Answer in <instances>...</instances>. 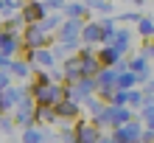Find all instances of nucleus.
Here are the masks:
<instances>
[{
  "instance_id": "nucleus-6",
  "label": "nucleus",
  "mask_w": 154,
  "mask_h": 143,
  "mask_svg": "<svg viewBox=\"0 0 154 143\" xmlns=\"http://www.w3.org/2000/svg\"><path fill=\"white\" fill-rule=\"evenodd\" d=\"M62 11L67 14V20H84V14H87V6L84 3H67Z\"/></svg>"
},
{
  "instance_id": "nucleus-19",
  "label": "nucleus",
  "mask_w": 154,
  "mask_h": 143,
  "mask_svg": "<svg viewBox=\"0 0 154 143\" xmlns=\"http://www.w3.org/2000/svg\"><path fill=\"white\" fill-rule=\"evenodd\" d=\"M98 11H101V14H109L112 6H109V3H101V6H98Z\"/></svg>"
},
{
  "instance_id": "nucleus-15",
  "label": "nucleus",
  "mask_w": 154,
  "mask_h": 143,
  "mask_svg": "<svg viewBox=\"0 0 154 143\" xmlns=\"http://www.w3.org/2000/svg\"><path fill=\"white\" fill-rule=\"evenodd\" d=\"M59 112L62 115H70V112H76V107H70V101H62L59 104Z\"/></svg>"
},
{
  "instance_id": "nucleus-5",
  "label": "nucleus",
  "mask_w": 154,
  "mask_h": 143,
  "mask_svg": "<svg viewBox=\"0 0 154 143\" xmlns=\"http://www.w3.org/2000/svg\"><path fill=\"white\" fill-rule=\"evenodd\" d=\"M81 39H84V42H101V39H106L101 23H87V25H84V34H81Z\"/></svg>"
},
{
  "instance_id": "nucleus-17",
  "label": "nucleus",
  "mask_w": 154,
  "mask_h": 143,
  "mask_svg": "<svg viewBox=\"0 0 154 143\" xmlns=\"http://www.w3.org/2000/svg\"><path fill=\"white\" fill-rule=\"evenodd\" d=\"M140 56H151V59H154V45H151V42L143 45V53H140Z\"/></svg>"
},
{
  "instance_id": "nucleus-14",
  "label": "nucleus",
  "mask_w": 154,
  "mask_h": 143,
  "mask_svg": "<svg viewBox=\"0 0 154 143\" xmlns=\"http://www.w3.org/2000/svg\"><path fill=\"white\" fill-rule=\"evenodd\" d=\"M11 70H14V73H28V62H14V65H11Z\"/></svg>"
},
{
  "instance_id": "nucleus-4",
  "label": "nucleus",
  "mask_w": 154,
  "mask_h": 143,
  "mask_svg": "<svg viewBox=\"0 0 154 143\" xmlns=\"http://www.w3.org/2000/svg\"><path fill=\"white\" fill-rule=\"evenodd\" d=\"M23 42L17 39L14 31H0V53H6V56H11V53L20 48Z\"/></svg>"
},
{
  "instance_id": "nucleus-16",
  "label": "nucleus",
  "mask_w": 154,
  "mask_h": 143,
  "mask_svg": "<svg viewBox=\"0 0 154 143\" xmlns=\"http://www.w3.org/2000/svg\"><path fill=\"white\" fill-rule=\"evenodd\" d=\"M118 82H121V87H132V84H134V76H132V73H126V76L118 79Z\"/></svg>"
},
{
  "instance_id": "nucleus-11",
  "label": "nucleus",
  "mask_w": 154,
  "mask_h": 143,
  "mask_svg": "<svg viewBox=\"0 0 154 143\" xmlns=\"http://www.w3.org/2000/svg\"><path fill=\"white\" fill-rule=\"evenodd\" d=\"M39 25H42V31L48 34V31H56V28H62V25H65V20H62L59 14H53V17H45V20H42Z\"/></svg>"
},
{
  "instance_id": "nucleus-1",
  "label": "nucleus",
  "mask_w": 154,
  "mask_h": 143,
  "mask_svg": "<svg viewBox=\"0 0 154 143\" xmlns=\"http://www.w3.org/2000/svg\"><path fill=\"white\" fill-rule=\"evenodd\" d=\"M23 45L28 48V51H39L48 45V34L42 31V25H25V31H23Z\"/></svg>"
},
{
  "instance_id": "nucleus-18",
  "label": "nucleus",
  "mask_w": 154,
  "mask_h": 143,
  "mask_svg": "<svg viewBox=\"0 0 154 143\" xmlns=\"http://www.w3.org/2000/svg\"><path fill=\"white\" fill-rule=\"evenodd\" d=\"M0 67H11V56H6V53H0Z\"/></svg>"
},
{
  "instance_id": "nucleus-20",
  "label": "nucleus",
  "mask_w": 154,
  "mask_h": 143,
  "mask_svg": "<svg viewBox=\"0 0 154 143\" xmlns=\"http://www.w3.org/2000/svg\"><path fill=\"white\" fill-rule=\"evenodd\" d=\"M101 3H106V0H84V6H95V8L101 6Z\"/></svg>"
},
{
  "instance_id": "nucleus-10",
  "label": "nucleus",
  "mask_w": 154,
  "mask_h": 143,
  "mask_svg": "<svg viewBox=\"0 0 154 143\" xmlns=\"http://www.w3.org/2000/svg\"><path fill=\"white\" fill-rule=\"evenodd\" d=\"M137 34L143 39H151L154 37V17H143V20L137 23Z\"/></svg>"
},
{
  "instance_id": "nucleus-7",
  "label": "nucleus",
  "mask_w": 154,
  "mask_h": 143,
  "mask_svg": "<svg viewBox=\"0 0 154 143\" xmlns=\"http://www.w3.org/2000/svg\"><path fill=\"white\" fill-rule=\"evenodd\" d=\"M129 39H132V34L121 28V31H115V37H112V48H118V53H123L126 48H129Z\"/></svg>"
},
{
  "instance_id": "nucleus-8",
  "label": "nucleus",
  "mask_w": 154,
  "mask_h": 143,
  "mask_svg": "<svg viewBox=\"0 0 154 143\" xmlns=\"http://www.w3.org/2000/svg\"><path fill=\"white\" fill-rule=\"evenodd\" d=\"M34 59H37L39 65H45V67H53V62H56V53L48 51V48H39V51H34Z\"/></svg>"
},
{
  "instance_id": "nucleus-9",
  "label": "nucleus",
  "mask_w": 154,
  "mask_h": 143,
  "mask_svg": "<svg viewBox=\"0 0 154 143\" xmlns=\"http://www.w3.org/2000/svg\"><path fill=\"white\" fill-rule=\"evenodd\" d=\"M98 59H101V65H118V59H121V53H118V48L106 45L101 53H98Z\"/></svg>"
},
{
  "instance_id": "nucleus-12",
  "label": "nucleus",
  "mask_w": 154,
  "mask_h": 143,
  "mask_svg": "<svg viewBox=\"0 0 154 143\" xmlns=\"http://www.w3.org/2000/svg\"><path fill=\"white\" fill-rule=\"evenodd\" d=\"M65 73H67L70 79H76V76L81 73V59H67V65H65Z\"/></svg>"
},
{
  "instance_id": "nucleus-2",
  "label": "nucleus",
  "mask_w": 154,
  "mask_h": 143,
  "mask_svg": "<svg viewBox=\"0 0 154 143\" xmlns=\"http://www.w3.org/2000/svg\"><path fill=\"white\" fill-rule=\"evenodd\" d=\"M84 20H65V25L59 28V39L65 42V45H73L76 48V42H79V37L84 34Z\"/></svg>"
},
{
  "instance_id": "nucleus-21",
  "label": "nucleus",
  "mask_w": 154,
  "mask_h": 143,
  "mask_svg": "<svg viewBox=\"0 0 154 143\" xmlns=\"http://www.w3.org/2000/svg\"><path fill=\"white\" fill-rule=\"evenodd\" d=\"M3 84H8V76H6V73H0V87H3Z\"/></svg>"
},
{
  "instance_id": "nucleus-3",
  "label": "nucleus",
  "mask_w": 154,
  "mask_h": 143,
  "mask_svg": "<svg viewBox=\"0 0 154 143\" xmlns=\"http://www.w3.org/2000/svg\"><path fill=\"white\" fill-rule=\"evenodd\" d=\"M45 11H48V8H45L42 0H28V3L23 6V20H25V25H39L45 17H48Z\"/></svg>"
},
{
  "instance_id": "nucleus-13",
  "label": "nucleus",
  "mask_w": 154,
  "mask_h": 143,
  "mask_svg": "<svg viewBox=\"0 0 154 143\" xmlns=\"http://www.w3.org/2000/svg\"><path fill=\"white\" fill-rule=\"evenodd\" d=\"M132 70H140V73L146 76V70H149V67H146V56H137V59H132Z\"/></svg>"
},
{
  "instance_id": "nucleus-22",
  "label": "nucleus",
  "mask_w": 154,
  "mask_h": 143,
  "mask_svg": "<svg viewBox=\"0 0 154 143\" xmlns=\"http://www.w3.org/2000/svg\"><path fill=\"white\" fill-rule=\"evenodd\" d=\"M0 3H3V0H0Z\"/></svg>"
}]
</instances>
